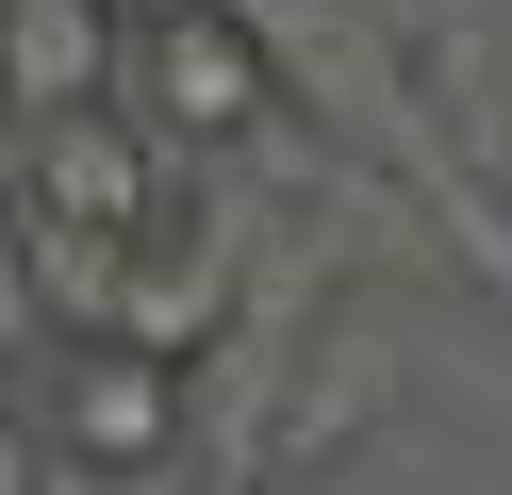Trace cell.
<instances>
[{
    "label": "cell",
    "instance_id": "6da1fadb",
    "mask_svg": "<svg viewBox=\"0 0 512 495\" xmlns=\"http://www.w3.org/2000/svg\"><path fill=\"white\" fill-rule=\"evenodd\" d=\"M116 99H133L182 165L199 149H265L281 132V33L248 17V0H166V17H133V83Z\"/></svg>",
    "mask_w": 512,
    "mask_h": 495
},
{
    "label": "cell",
    "instance_id": "7a4b0ae2",
    "mask_svg": "<svg viewBox=\"0 0 512 495\" xmlns=\"http://www.w3.org/2000/svg\"><path fill=\"white\" fill-rule=\"evenodd\" d=\"M17 198H50V215H100V231H149V215L182 198V149L133 116V99H83V116H34Z\"/></svg>",
    "mask_w": 512,
    "mask_h": 495
},
{
    "label": "cell",
    "instance_id": "3957f363",
    "mask_svg": "<svg viewBox=\"0 0 512 495\" xmlns=\"http://www.w3.org/2000/svg\"><path fill=\"white\" fill-rule=\"evenodd\" d=\"M50 446H67L83 479H149V462L182 446V363H166V347H116V330H100V347L67 363V396H50Z\"/></svg>",
    "mask_w": 512,
    "mask_h": 495
},
{
    "label": "cell",
    "instance_id": "277c9868",
    "mask_svg": "<svg viewBox=\"0 0 512 495\" xmlns=\"http://www.w3.org/2000/svg\"><path fill=\"white\" fill-rule=\"evenodd\" d=\"M215 330H232V231H215L199 198H166V215L133 231V281H116V347H166V363H199Z\"/></svg>",
    "mask_w": 512,
    "mask_h": 495
},
{
    "label": "cell",
    "instance_id": "5b68a950",
    "mask_svg": "<svg viewBox=\"0 0 512 495\" xmlns=\"http://www.w3.org/2000/svg\"><path fill=\"white\" fill-rule=\"evenodd\" d=\"M116 83H133V0H0V99H17V132L83 116Z\"/></svg>",
    "mask_w": 512,
    "mask_h": 495
},
{
    "label": "cell",
    "instance_id": "8992f818",
    "mask_svg": "<svg viewBox=\"0 0 512 495\" xmlns=\"http://www.w3.org/2000/svg\"><path fill=\"white\" fill-rule=\"evenodd\" d=\"M116 281H133V231L17 198V297H34V314L67 330V347H100V330H116Z\"/></svg>",
    "mask_w": 512,
    "mask_h": 495
},
{
    "label": "cell",
    "instance_id": "52a82bcc",
    "mask_svg": "<svg viewBox=\"0 0 512 495\" xmlns=\"http://www.w3.org/2000/svg\"><path fill=\"white\" fill-rule=\"evenodd\" d=\"M0 495H50V429L34 413H0Z\"/></svg>",
    "mask_w": 512,
    "mask_h": 495
}]
</instances>
